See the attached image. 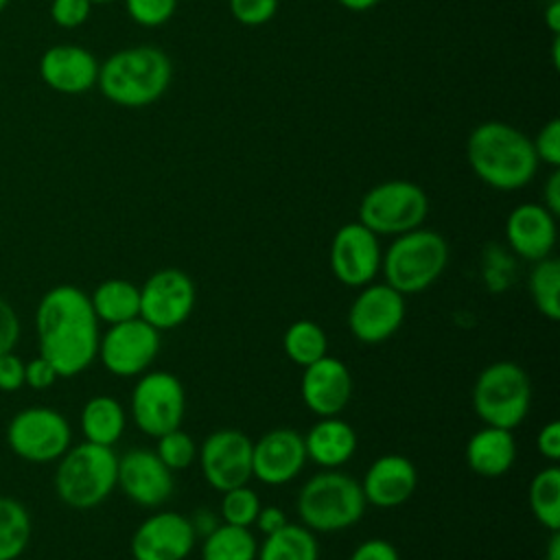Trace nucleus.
Masks as SVG:
<instances>
[{
  "label": "nucleus",
  "mask_w": 560,
  "mask_h": 560,
  "mask_svg": "<svg viewBox=\"0 0 560 560\" xmlns=\"http://www.w3.org/2000/svg\"><path fill=\"white\" fill-rule=\"evenodd\" d=\"M464 457L472 472L481 477H501L516 459V440L512 431L486 424L468 438Z\"/></svg>",
  "instance_id": "24"
},
{
  "label": "nucleus",
  "mask_w": 560,
  "mask_h": 560,
  "mask_svg": "<svg viewBox=\"0 0 560 560\" xmlns=\"http://www.w3.org/2000/svg\"><path fill=\"white\" fill-rule=\"evenodd\" d=\"M160 352V330L142 317L112 324L98 339L103 368L114 376H140Z\"/></svg>",
  "instance_id": "12"
},
{
  "label": "nucleus",
  "mask_w": 560,
  "mask_h": 560,
  "mask_svg": "<svg viewBox=\"0 0 560 560\" xmlns=\"http://www.w3.org/2000/svg\"><path fill=\"white\" fill-rule=\"evenodd\" d=\"M252 440L238 429H217L197 448L206 483L219 492L252 479Z\"/></svg>",
  "instance_id": "13"
},
{
  "label": "nucleus",
  "mask_w": 560,
  "mask_h": 560,
  "mask_svg": "<svg viewBox=\"0 0 560 560\" xmlns=\"http://www.w3.org/2000/svg\"><path fill=\"white\" fill-rule=\"evenodd\" d=\"M532 405V383L527 372L514 361L486 365L472 385V409L488 427L512 431Z\"/></svg>",
  "instance_id": "7"
},
{
  "label": "nucleus",
  "mask_w": 560,
  "mask_h": 560,
  "mask_svg": "<svg viewBox=\"0 0 560 560\" xmlns=\"http://www.w3.org/2000/svg\"><path fill=\"white\" fill-rule=\"evenodd\" d=\"M127 416L122 405L112 396H92L81 409V433L85 442L114 446L125 433Z\"/></svg>",
  "instance_id": "25"
},
{
  "label": "nucleus",
  "mask_w": 560,
  "mask_h": 560,
  "mask_svg": "<svg viewBox=\"0 0 560 560\" xmlns=\"http://www.w3.org/2000/svg\"><path fill=\"white\" fill-rule=\"evenodd\" d=\"M256 560H319L315 532L304 525L287 523L278 532L265 536L258 545Z\"/></svg>",
  "instance_id": "27"
},
{
  "label": "nucleus",
  "mask_w": 560,
  "mask_h": 560,
  "mask_svg": "<svg viewBox=\"0 0 560 560\" xmlns=\"http://www.w3.org/2000/svg\"><path fill=\"white\" fill-rule=\"evenodd\" d=\"M282 348L291 363L306 368L328 354V337L317 322L298 319L284 330Z\"/></svg>",
  "instance_id": "30"
},
{
  "label": "nucleus",
  "mask_w": 560,
  "mask_h": 560,
  "mask_svg": "<svg viewBox=\"0 0 560 560\" xmlns=\"http://www.w3.org/2000/svg\"><path fill=\"white\" fill-rule=\"evenodd\" d=\"M287 523H289V518H287L284 510H280V508H276V505L260 508L258 514H256V521H254V525L258 527V532H260L262 536H269V534L278 532V529L284 527Z\"/></svg>",
  "instance_id": "44"
},
{
  "label": "nucleus",
  "mask_w": 560,
  "mask_h": 560,
  "mask_svg": "<svg viewBox=\"0 0 560 560\" xmlns=\"http://www.w3.org/2000/svg\"><path fill=\"white\" fill-rule=\"evenodd\" d=\"M381 258L378 236L359 221L341 225L330 241V271L350 289L370 284L381 271Z\"/></svg>",
  "instance_id": "14"
},
{
  "label": "nucleus",
  "mask_w": 560,
  "mask_h": 560,
  "mask_svg": "<svg viewBox=\"0 0 560 560\" xmlns=\"http://www.w3.org/2000/svg\"><path fill=\"white\" fill-rule=\"evenodd\" d=\"M24 385V361L13 352L0 354V389L15 392Z\"/></svg>",
  "instance_id": "40"
},
{
  "label": "nucleus",
  "mask_w": 560,
  "mask_h": 560,
  "mask_svg": "<svg viewBox=\"0 0 560 560\" xmlns=\"http://www.w3.org/2000/svg\"><path fill=\"white\" fill-rule=\"evenodd\" d=\"M448 245L442 234L416 228L398 234L381 258L385 284L400 295H416L427 291L446 269Z\"/></svg>",
  "instance_id": "5"
},
{
  "label": "nucleus",
  "mask_w": 560,
  "mask_h": 560,
  "mask_svg": "<svg viewBox=\"0 0 560 560\" xmlns=\"http://www.w3.org/2000/svg\"><path fill=\"white\" fill-rule=\"evenodd\" d=\"M359 483L368 505L392 510L411 499L418 486V472L409 457L387 453L370 464Z\"/></svg>",
  "instance_id": "20"
},
{
  "label": "nucleus",
  "mask_w": 560,
  "mask_h": 560,
  "mask_svg": "<svg viewBox=\"0 0 560 560\" xmlns=\"http://www.w3.org/2000/svg\"><path fill=\"white\" fill-rule=\"evenodd\" d=\"M118 455L112 446L81 442L70 446L55 470L57 497L77 510L101 505L116 488Z\"/></svg>",
  "instance_id": "6"
},
{
  "label": "nucleus",
  "mask_w": 560,
  "mask_h": 560,
  "mask_svg": "<svg viewBox=\"0 0 560 560\" xmlns=\"http://www.w3.org/2000/svg\"><path fill=\"white\" fill-rule=\"evenodd\" d=\"M304 438L291 427H276L252 444V477L265 486L293 481L306 464Z\"/></svg>",
  "instance_id": "17"
},
{
  "label": "nucleus",
  "mask_w": 560,
  "mask_h": 560,
  "mask_svg": "<svg viewBox=\"0 0 560 560\" xmlns=\"http://www.w3.org/2000/svg\"><path fill=\"white\" fill-rule=\"evenodd\" d=\"M39 74L55 92L83 94L96 85L98 61L83 46L57 44L42 55Z\"/></svg>",
  "instance_id": "21"
},
{
  "label": "nucleus",
  "mask_w": 560,
  "mask_h": 560,
  "mask_svg": "<svg viewBox=\"0 0 560 560\" xmlns=\"http://www.w3.org/2000/svg\"><path fill=\"white\" fill-rule=\"evenodd\" d=\"M116 486L129 501L142 508H160L173 494V470L164 466L155 451L131 448L118 457Z\"/></svg>",
  "instance_id": "18"
},
{
  "label": "nucleus",
  "mask_w": 560,
  "mask_h": 560,
  "mask_svg": "<svg viewBox=\"0 0 560 560\" xmlns=\"http://www.w3.org/2000/svg\"><path fill=\"white\" fill-rule=\"evenodd\" d=\"M337 2L350 11H368V9L376 7L381 0H337Z\"/></svg>",
  "instance_id": "48"
},
{
  "label": "nucleus",
  "mask_w": 560,
  "mask_h": 560,
  "mask_svg": "<svg viewBox=\"0 0 560 560\" xmlns=\"http://www.w3.org/2000/svg\"><path fill=\"white\" fill-rule=\"evenodd\" d=\"M221 505H219V516L228 525H238V527H252L256 521L260 505V499L256 490H252L247 483L230 488L221 492Z\"/></svg>",
  "instance_id": "33"
},
{
  "label": "nucleus",
  "mask_w": 560,
  "mask_h": 560,
  "mask_svg": "<svg viewBox=\"0 0 560 560\" xmlns=\"http://www.w3.org/2000/svg\"><path fill=\"white\" fill-rule=\"evenodd\" d=\"M20 337V319L13 311V306L0 298V354L13 350Z\"/></svg>",
  "instance_id": "42"
},
{
  "label": "nucleus",
  "mask_w": 560,
  "mask_h": 560,
  "mask_svg": "<svg viewBox=\"0 0 560 560\" xmlns=\"http://www.w3.org/2000/svg\"><path fill=\"white\" fill-rule=\"evenodd\" d=\"M9 448L33 464L59 459L72 442V431L61 411L44 405L18 411L7 424Z\"/></svg>",
  "instance_id": "10"
},
{
  "label": "nucleus",
  "mask_w": 560,
  "mask_h": 560,
  "mask_svg": "<svg viewBox=\"0 0 560 560\" xmlns=\"http://www.w3.org/2000/svg\"><path fill=\"white\" fill-rule=\"evenodd\" d=\"M197 542L190 518L179 512H158L144 518L129 542L133 560H186Z\"/></svg>",
  "instance_id": "16"
},
{
  "label": "nucleus",
  "mask_w": 560,
  "mask_h": 560,
  "mask_svg": "<svg viewBox=\"0 0 560 560\" xmlns=\"http://www.w3.org/2000/svg\"><path fill=\"white\" fill-rule=\"evenodd\" d=\"M545 560H560V534L558 532H551Z\"/></svg>",
  "instance_id": "49"
},
{
  "label": "nucleus",
  "mask_w": 560,
  "mask_h": 560,
  "mask_svg": "<svg viewBox=\"0 0 560 560\" xmlns=\"http://www.w3.org/2000/svg\"><path fill=\"white\" fill-rule=\"evenodd\" d=\"M348 560H400L398 549L385 538H368L354 547Z\"/></svg>",
  "instance_id": "41"
},
{
  "label": "nucleus",
  "mask_w": 560,
  "mask_h": 560,
  "mask_svg": "<svg viewBox=\"0 0 560 560\" xmlns=\"http://www.w3.org/2000/svg\"><path fill=\"white\" fill-rule=\"evenodd\" d=\"M173 77L171 59L155 46H133L98 63L101 94L120 107H144L158 101Z\"/></svg>",
  "instance_id": "3"
},
{
  "label": "nucleus",
  "mask_w": 560,
  "mask_h": 560,
  "mask_svg": "<svg viewBox=\"0 0 560 560\" xmlns=\"http://www.w3.org/2000/svg\"><path fill=\"white\" fill-rule=\"evenodd\" d=\"M302 402L317 418L339 416L352 398V376L348 365L337 357H322L304 368L300 381Z\"/></svg>",
  "instance_id": "19"
},
{
  "label": "nucleus",
  "mask_w": 560,
  "mask_h": 560,
  "mask_svg": "<svg viewBox=\"0 0 560 560\" xmlns=\"http://www.w3.org/2000/svg\"><path fill=\"white\" fill-rule=\"evenodd\" d=\"M92 4H103V2H112V0H90Z\"/></svg>",
  "instance_id": "51"
},
{
  "label": "nucleus",
  "mask_w": 560,
  "mask_h": 560,
  "mask_svg": "<svg viewBox=\"0 0 560 560\" xmlns=\"http://www.w3.org/2000/svg\"><path fill=\"white\" fill-rule=\"evenodd\" d=\"M155 440H158V448H155L158 457L173 472L175 470H186L197 459V448L199 446L182 429H173V431H168V433H164V435H160Z\"/></svg>",
  "instance_id": "34"
},
{
  "label": "nucleus",
  "mask_w": 560,
  "mask_h": 560,
  "mask_svg": "<svg viewBox=\"0 0 560 560\" xmlns=\"http://www.w3.org/2000/svg\"><path fill=\"white\" fill-rule=\"evenodd\" d=\"M538 162H545L553 168L560 166V120L551 118L532 140Z\"/></svg>",
  "instance_id": "37"
},
{
  "label": "nucleus",
  "mask_w": 560,
  "mask_h": 560,
  "mask_svg": "<svg viewBox=\"0 0 560 560\" xmlns=\"http://www.w3.org/2000/svg\"><path fill=\"white\" fill-rule=\"evenodd\" d=\"M529 510L545 529H560V470L556 464L534 475L529 483Z\"/></svg>",
  "instance_id": "31"
},
{
  "label": "nucleus",
  "mask_w": 560,
  "mask_h": 560,
  "mask_svg": "<svg viewBox=\"0 0 560 560\" xmlns=\"http://www.w3.org/2000/svg\"><path fill=\"white\" fill-rule=\"evenodd\" d=\"M197 302L192 278L175 267L153 271L140 287V317L155 330L182 326Z\"/></svg>",
  "instance_id": "11"
},
{
  "label": "nucleus",
  "mask_w": 560,
  "mask_h": 560,
  "mask_svg": "<svg viewBox=\"0 0 560 560\" xmlns=\"http://www.w3.org/2000/svg\"><path fill=\"white\" fill-rule=\"evenodd\" d=\"M92 11L90 0H52L50 18L61 28H77L81 26Z\"/></svg>",
  "instance_id": "38"
},
{
  "label": "nucleus",
  "mask_w": 560,
  "mask_h": 560,
  "mask_svg": "<svg viewBox=\"0 0 560 560\" xmlns=\"http://www.w3.org/2000/svg\"><path fill=\"white\" fill-rule=\"evenodd\" d=\"M505 238L518 258L542 260L556 245V217L542 203H521L508 214Z\"/></svg>",
  "instance_id": "22"
},
{
  "label": "nucleus",
  "mask_w": 560,
  "mask_h": 560,
  "mask_svg": "<svg viewBox=\"0 0 560 560\" xmlns=\"http://www.w3.org/2000/svg\"><path fill=\"white\" fill-rule=\"evenodd\" d=\"M545 24L553 35L560 33V0H551V4L545 9Z\"/></svg>",
  "instance_id": "47"
},
{
  "label": "nucleus",
  "mask_w": 560,
  "mask_h": 560,
  "mask_svg": "<svg viewBox=\"0 0 560 560\" xmlns=\"http://www.w3.org/2000/svg\"><path fill=\"white\" fill-rule=\"evenodd\" d=\"M57 378H59L57 370L42 354L24 363V385L33 389H48Z\"/></svg>",
  "instance_id": "39"
},
{
  "label": "nucleus",
  "mask_w": 560,
  "mask_h": 560,
  "mask_svg": "<svg viewBox=\"0 0 560 560\" xmlns=\"http://www.w3.org/2000/svg\"><path fill=\"white\" fill-rule=\"evenodd\" d=\"M7 4H9V0H0V13L4 11V7H7Z\"/></svg>",
  "instance_id": "50"
},
{
  "label": "nucleus",
  "mask_w": 560,
  "mask_h": 560,
  "mask_svg": "<svg viewBox=\"0 0 560 560\" xmlns=\"http://www.w3.org/2000/svg\"><path fill=\"white\" fill-rule=\"evenodd\" d=\"M125 7L136 24L153 28L166 24L173 18L177 0H125Z\"/></svg>",
  "instance_id": "35"
},
{
  "label": "nucleus",
  "mask_w": 560,
  "mask_h": 560,
  "mask_svg": "<svg viewBox=\"0 0 560 560\" xmlns=\"http://www.w3.org/2000/svg\"><path fill=\"white\" fill-rule=\"evenodd\" d=\"M527 284L536 311L551 322L560 319V262L553 256L536 260Z\"/></svg>",
  "instance_id": "32"
},
{
  "label": "nucleus",
  "mask_w": 560,
  "mask_h": 560,
  "mask_svg": "<svg viewBox=\"0 0 560 560\" xmlns=\"http://www.w3.org/2000/svg\"><path fill=\"white\" fill-rule=\"evenodd\" d=\"M129 411L133 424L151 438H160L182 427L186 411V392L182 381L166 372H142L131 389Z\"/></svg>",
  "instance_id": "9"
},
{
  "label": "nucleus",
  "mask_w": 560,
  "mask_h": 560,
  "mask_svg": "<svg viewBox=\"0 0 560 560\" xmlns=\"http://www.w3.org/2000/svg\"><path fill=\"white\" fill-rule=\"evenodd\" d=\"M280 0H228L234 20L243 26H260L278 11Z\"/></svg>",
  "instance_id": "36"
},
{
  "label": "nucleus",
  "mask_w": 560,
  "mask_h": 560,
  "mask_svg": "<svg viewBox=\"0 0 560 560\" xmlns=\"http://www.w3.org/2000/svg\"><path fill=\"white\" fill-rule=\"evenodd\" d=\"M429 214L427 192L407 179H387L372 186L359 203V223L376 236H398L416 230Z\"/></svg>",
  "instance_id": "8"
},
{
  "label": "nucleus",
  "mask_w": 560,
  "mask_h": 560,
  "mask_svg": "<svg viewBox=\"0 0 560 560\" xmlns=\"http://www.w3.org/2000/svg\"><path fill=\"white\" fill-rule=\"evenodd\" d=\"M90 304L98 322L107 326L140 317V287L122 278H109L96 284Z\"/></svg>",
  "instance_id": "26"
},
{
  "label": "nucleus",
  "mask_w": 560,
  "mask_h": 560,
  "mask_svg": "<svg viewBox=\"0 0 560 560\" xmlns=\"http://www.w3.org/2000/svg\"><path fill=\"white\" fill-rule=\"evenodd\" d=\"M39 354L61 378L81 374L98 352V319L90 295L74 284H57L44 293L35 311Z\"/></svg>",
  "instance_id": "1"
},
{
  "label": "nucleus",
  "mask_w": 560,
  "mask_h": 560,
  "mask_svg": "<svg viewBox=\"0 0 560 560\" xmlns=\"http://www.w3.org/2000/svg\"><path fill=\"white\" fill-rule=\"evenodd\" d=\"M542 206L553 214L558 217L560 214V171L553 168L545 182V188H542Z\"/></svg>",
  "instance_id": "45"
},
{
  "label": "nucleus",
  "mask_w": 560,
  "mask_h": 560,
  "mask_svg": "<svg viewBox=\"0 0 560 560\" xmlns=\"http://www.w3.org/2000/svg\"><path fill=\"white\" fill-rule=\"evenodd\" d=\"M466 158L472 173L494 190H518L538 171L532 138L501 120H486L470 131Z\"/></svg>",
  "instance_id": "2"
},
{
  "label": "nucleus",
  "mask_w": 560,
  "mask_h": 560,
  "mask_svg": "<svg viewBox=\"0 0 560 560\" xmlns=\"http://www.w3.org/2000/svg\"><path fill=\"white\" fill-rule=\"evenodd\" d=\"M304 438L306 457L322 468H341L357 451L354 429L339 416L319 418Z\"/></svg>",
  "instance_id": "23"
},
{
  "label": "nucleus",
  "mask_w": 560,
  "mask_h": 560,
  "mask_svg": "<svg viewBox=\"0 0 560 560\" xmlns=\"http://www.w3.org/2000/svg\"><path fill=\"white\" fill-rule=\"evenodd\" d=\"M190 518V525L195 529V536H208L217 525H219V516L214 512H210L208 508H199Z\"/></svg>",
  "instance_id": "46"
},
{
  "label": "nucleus",
  "mask_w": 560,
  "mask_h": 560,
  "mask_svg": "<svg viewBox=\"0 0 560 560\" xmlns=\"http://www.w3.org/2000/svg\"><path fill=\"white\" fill-rule=\"evenodd\" d=\"M258 540L249 527L219 523L201 542V560H256Z\"/></svg>",
  "instance_id": "28"
},
{
  "label": "nucleus",
  "mask_w": 560,
  "mask_h": 560,
  "mask_svg": "<svg viewBox=\"0 0 560 560\" xmlns=\"http://www.w3.org/2000/svg\"><path fill=\"white\" fill-rule=\"evenodd\" d=\"M405 319V295L389 284H365L348 311V328L361 343L387 341Z\"/></svg>",
  "instance_id": "15"
},
{
  "label": "nucleus",
  "mask_w": 560,
  "mask_h": 560,
  "mask_svg": "<svg viewBox=\"0 0 560 560\" xmlns=\"http://www.w3.org/2000/svg\"><path fill=\"white\" fill-rule=\"evenodd\" d=\"M536 448L549 462L560 459V422L558 420L542 424V429L536 435Z\"/></svg>",
  "instance_id": "43"
},
{
  "label": "nucleus",
  "mask_w": 560,
  "mask_h": 560,
  "mask_svg": "<svg viewBox=\"0 0 560 560\" xmlns=\"http://www.w3.org/2000/svg\"><path fill=\"white\" fill-rule=\"evenodd\" d=\"M361 483L339 468H324L313 475L298 492L295 510L304 527L332 534L357 525L365 512Z\"/></svg>",
  "instance_id": "4"
},
{
  "label": "nucleus",
  "mask_w": 560,
  "mask_h": 560,
  "mask_svg": "<svg viewBox=\"0 0 560 560\" xmlns=\"http://www.w3.org/2000/svg\"><path fill=\"white\" fill-rule=\"evenodd\" d=\"M31 514L13 497H0V560L20 558L31 542Z\"/></svg>",
  "instance_id": "29"
}]
</instances>
